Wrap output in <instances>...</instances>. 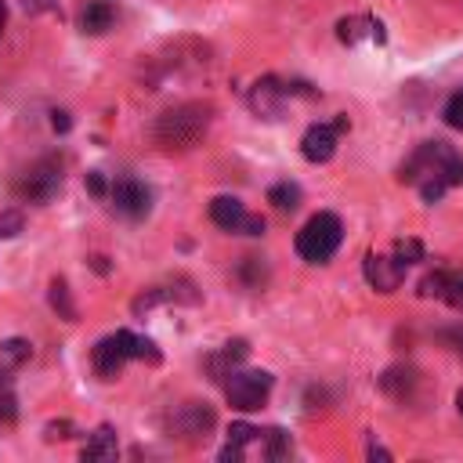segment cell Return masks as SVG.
Segmentation results:
<instances>
[{
  "label": "cell",
  "instance_id": "cell-22",
  "mask_svg": "<svg viewBox=\"0 0 463 463\" xmlns=\"http://www.w3.org/2000/svg\"><path fill=\"white\" fill-rule=\"evenodd\" d=\"M257 434H260V430L250 427V423H232V427H228V441L239 445V449H246L250 441H257Z\"/></svg>",
  "mask_w": 463,
  "mask_h": 463
},
{
  "label": "cell",
  "instance_id": "cell-18",
  "mask_svg": "<svg viewBox=\"0 0 463 463\" xmlns=\"http://www.w3.org/2000/svg\"><path fill=\"white\" fill-rule=\"evenodd\" d=\"M29 354H33V344L22 336H11L0 344V369H18L22 362H29Z\"/></svg>",
  "mask_w": 463,
  "mask_h": 463
},
{
  "label": "cell",
  "instance_id": "cell-2",
  "mask_svg": "<svg viewBox=\"0 0 463 463\" xmlns=\"http://www.w3.org/2000/svg\"><path fill=\"white\" fill-rule=\"evenodd\" d=\"M402 181H427L441 177L445 184H463V156L452 152L445 141H423L405 163H402Z\"/></svg>",
  "mask_w": 463,
  "mask_h": 463
},
{
  "label": "cell",
  "instance_id": "cell-28",
  "mask_svg": "<svg viewBox=\"0 0 463 463\" xmlns=\"http://www.w3.org/2000/svg\"><path fill=\"white\" fill-rule=\"evenodd\" d=\"M69 430H72V423H47V441H54V438H69Z\"/></svg>",
  "mask_w": 463,
  "mask_h": 463
},
{
  "label": "cell",
  "instance_id": "cell-23",
  "mask_svg": "<svg viewBox=\"0 0 463 463\" xmlns=\"http://www.w3.org/2000/svg\"><path fill=\"white\" fill-rule=\"evenodd\" d=\"M268 456L271 459L289 456V434L286 430H268Z\"/></svg>",
  "mask_w": 463,
  "mask_h": 463
},
{
  "label": "cell",
  "instance_id": "cell-17",
  "mask_svg": "<svg viewBox=\"0 0 463 463\" xmlns=\"http://www.w3.org/2000/svg\"><path fill=\"white\" fill-rule=\"evenodd\" d=\"M380 387H383L391 398L405 402V398L412 394V387H416V373H412V369H387V373L380 376Z\"/></svg>",
  "mask_w": 463,
  "mask_h": 463
},
{
  "label": "cell",
  "instance_id": "cell-19",
  "mask_svg": "<svg viewBox=\"0 0 463 463\" xmlns=\"http://www.w3.org/2000/svg\"><path fill=\"white\" fill-rule=\"evenodd\" d=\"M268 203H271L275 210H297V206H300V188H297L293 181H279V184H271Z\"/></svg>",
  "mask_w": 463,
  "mask_h": 463
},
{
  "label": "cell",
  "instance_id": "cell-24",
  "mask_svg": "<svg viewBox=\"0 0 463 463\" xmlns=\"http://www.w3.org/2000/svg\"><path fill=\"white\" fill-rule=\"evenodd\" d=\"M22 224H25V221H22L18 210H4V213H0V239H14V235L22 232Z\"/></svg>",
  "mask_w": 463,
  "mask_h": 463
},
{
  "label": "cell",
  "instance_id": "cell-13",
  "mask_svg": "<svg viewBox=\"0 0 463 463\" xmlns=\"http://www.w3.org/2000/svg\"><path fill=\"white\" fill-rule=\"evenodd\" d=\"M282 101H286V87L279 80H260L250 90V109L264 119H279L282 116Z\"/></svg>",
  "mask_w": 463,
  "mask_h": 463
},
{
  "label": "cell",
  "instance_id": "cell-27",
  "mask_svg": "<svg viewBox=\"0 0 463 463\" xmlns=\"http://www.w3.org/2000/svg\"><path fill=\"white\" fill-rule=\"evenodd\" d=\"M438 336H441L456 354H463V326H449V329H441Z\"/></svg>",
  "mask_w": 463,
  "mask_h": 463
},
{
  "label": "cell",
  "instance_id": "cell-1",
  "mask_svg": "<svg viewBox=\"0 0 463 463\" xmlns=\"http://www.w3.org/2000/svg\"><path fill=\"white\" fill-rule=\"evenodd\" d=\"M210 105H199V101H188V105H177V109H166L156 123H152V137L159 148L166 152H184L192 145H199L210 130Z\"/></svg>",
  "mask_w": 463,
  "mask_h": 463
},
{
  "label": "cell",
  "instance_id": "cell-29",
  "mask_svg": "<svg viewBox=\"0 0 463 463\" xmlns=\"http://www.w3.org/2000/svg\"><path fill=\"white\" fill-rule=\"evenodd\" d=\"M87 188H90L94 195H105V177H101V174H87Z\"/></svg>",
  "mask_w": 463,
  "mask_h": 463
},
{
  "label": "cell",
  "instance_id": "cell-6",
  "mask_svg": "<svg viewBox=\"0 0 463 463\" xmlns=\"http://www.w3.org/2000/svg\"><path fill=\"white\" fill-rule=\"evenodd\" d=\"M58 188H61V163L58 159L33 163L18 181V195L29 203H51L58 195Z\"/></svg>",
  "mask_w": 463,
  "mask_h": 463
},
{
  "label": "cell",
  "instance_id": "cell-32",
  "mask_svg": "<svg viewBox=\"0 0 463 463\" xmlns=\"http://www.w3.org/2000/svg\"><path fill=\"white\" fill-rule=\"evenodd\" d=\"M51 123H54V130H69V116H65V112H54Z\"/></svg>",
  "mask_w": 463,
  "mask_h": 463
},
{
  "label": "cell",
  "instance_id": "cell-33",
  "mask_svg": "<svg viewBox=\"0 0 463 463\" xmlns=\"http://www.w3.org/2000/svg\"><path fill=\"white\" fill-rule=\"evenodd\" d=\"M456 409H459V416H463V387H459V394H456Z\"/></svg>",
  "mask_w": 463,
  "mask_h": 463
},
{
  "label": "cell",
  "instance_id": "cell-3",
  "mask_svg": "<svg viewBox=\"0 0 463 463\" xmlns=\"http://www.w3.org/2000/svg\"><path fill=\"white\" fill-rule=\"evenodd\" d=\"M344 239V224L336 213H315L300 232H297V253L307 264H326Z\"/></svg>",
  "mask_w": 463,
  "mask_h": 463
},
{
  "label": "cell",
  "instance_id": "cell-30",
  "mask_svg": "<svg viewBox=\"0 0 463 463\" xmlns=\"http://www.w3.org/2000/svg\"><path fill=\"white\" fill-rule=\"evenodd\" d=\"M22 7H25V11H58L51 0H22Z\"/></svg>",
  "mask_w": 463,
  "mask_h": 463
},
{
  "label": "cell",
  "instance_id": "cell-26",
  "mask_svg": "<svg viewBox=\"0 0 463 463\" xmlns=\"http://www.w3.org/2000/svg\"><path fill=\"white\" fill-rule=\"evenodd\" d=\"M242 279H246L250 286H260V282H264V264H260L257 257H246V260H242Z\"/></svg>",
  "mask_w": 463,
  "mask_h": 463
},
{
  "label": "cell",
  "instance_id": "cell-21",
  "mask_svg": "<svg viewBox=\"0 0 463 463\" xmlns=\"http://www.w3.org/2000/svg\"><path fill=\"white\" fill-rule=\"evenodd\" d=\"M394 260H398L402 268H409V264L423 260V246H420L416 239H398V242H394Z\"/></svg>",
  "mask_w": 463,
  "mask_h": 463
},
{
  "label": "cell",
  "instance_id": "cell-20",
  "mask_svg": "<svg viewBox=\"0 0 463 463\" xmlns=\"http://www.w3.org/2000/svg\"><path fill=\"white\" fill-rule=\"evenodd\" d=\"M51 307L61 315V318H76V307H72V300H69V286H65V279H54L51 282Z\"/></svg>",
  "mask_w": 463,
  "mask_h": 463
},
{
  "label": "cell",
  "instance_id": "cell-9",
  "mask_svg": "<svg viewBox=\"0 0 463 463\" xmlns=\"http://www.w3.org/2000/svg\"><path fill=\"white\" fill-rule=\"evenodd\" d=\"M112 203H116V210L127 213V217H145L148 206H152V192H148V184H141V181H134V177H119V181L112 184Z\"/></svg>",
  "mask_w": 463,
  "mask_h": 463
},
{
  "label": "cell",
  "instance_id": "cell-5",
  "mask_svg": "<svg viewBox=\"0 0 463 463\" xmlns=\"http://www.w3.org/2000/svg\"><path fill=\"white\" fill-rule=\"evenodd\" d=\"M127 358H137V336L127 333V329H119V333L98 340V347H94V354H90L94 373H98L101 380H112V376L127 365Z\"/></svg>",
  "mask_w": 463,
  "mask_h": 463
},
{
  "label": "cell",
  "instance_id": "cell-4",
  "mask_svg": "<svg viewBox=\"0 0 463 463\" xmlns=\"http://www.w3.org/2000/svg\"><path fill=\"white\" fill-rule=\"evenodd\" d=\"M271 373L264 369H235L228 373V383H224V394L232 402V409H242V412H253L268 402L271 394Z\"/></svg>",
  "mask_w": 463,
  "mask_h": 463
},
{
  "label": "cell",
  "instance_id": "cell-31",
  "mask_svg": "<svg viewBox=\"0 0 463 463\" xmlns=\"http://www.w3.org/2000/svg\"><path fill=\"white\" fill-rule=\"evenodd\" d=\"M369 459H383V463H387V459H391V452H387V449H380V445H369Z\"/></svg>",
  "mask_w": 463,
  "mask_h": 463
},
{
  "label": "cell",
  "instance_id": "cell-7",
  "mask_svg": "<svg viewBox=\"0 0 463 463\" xmlns=\"http://www.w3.org/2000/svg\"><path fill=\"white\" fill-rule=\"evenodd\" d=\"M210 217H213V224L224 228V232H242V235H260V232H264V221L253 217V213H246L242 203L232 199V195H217V199L210 203Z\"/></svg>",
  "mask_w": 463,
  "mask_h": 463
},
{
  "label": "cell",
  "instance_id": "cell-12",
  "mask_svg": "<svg viewBox=\"0 0 463 463\" xmlns=\"http://www.w3.org/2000/svg\"><path fill=\"white\" fill-rule=\"evenodd\" d=\"M420 293L423 297H438V300H445V304L463 311V275H456V271H430L420 282Z\"/></svg>",
  "mask_w": 463,
  "mask_h": 463
},
{
  "label": "cell",
  "instance_id": "cell-14",
  "mask_svg": "<svg viewBox=\"0 0 463 463\" xmlns=\"http://www.w3.org/2000/svg\"><path fill=\"white\" fill-rule=\"evenodd\" d=\"M112 22H116V7H112L109 0H90V4L83 7V18H80L83 33H90V36L109 33V29H112Z\"/></svg>",
  "mask_w": 463,
  "mask_h": 463
},
{
  "label": "cell",
  "instance_id": "cell-16",
  "mask_svg": "<svg viewBox=\"0 0 463 463\" xmlns=\"http://www.w3.org/2000/svg\"><path fill=\"white\" fill-rule=\"evenodd\" d=\"M116 456V430L112 427H98L90 434V441L83 445V459L98 463V459H112Z\"/></svg>",
  "mask_w": 463,
  "mask_h": 463
},
{
  "label": "cell",
  "instance_id": "cell-34",
  "mask_svg": "<svg viewBox=\"0 0 463 463\" xmlns=\"http://www.w3.org/2000/svg\"><path fill=\"white\" fill-rule=\"evenodd\" d=\"M4 22H7V7L0 4V33H4Z\"/></svg>",
  "mask_w": 463,
  "mask_h": 463
},
{
  "label": "cell",
  "instance_id": "cell-11",
  "mask_svg": "<svg viewBox=\"0 0 463 463\" xmlns=\"http://www.w3.org/2000/svg\"><path fill=\"white\" fill-rule=\"evenodd\" d=\"M402 275H405V268H402L394 257H383V253H369V257H365V282H369L373 289L391 293V289H398Z\"/></svg>",
  "mask_w": 463,
  "mask_h": 463
},
{
  "label": "cell",
  "instance_id": "cell-25",
  "mask_svg": "<svg viewBox=\"0 0 463 463\" xmlns=\"http://www.w3.org/2000/svg\"><path fill=\"white\" fill-rule=\"evenodd\" d=\"M445 123L456 127V130H463V90L449 98V105H445Z\"/></svg>",
  "mask_w": 463,
  "mask_h": 463
},
{
  "label": "cell",
  "instance_id": "cell-8",
  "mask_svg": "<svg viewBox=\"0 0 463 463\" xmlns=\"http://www.w3.org/2000/svg\"><path fill=\"white\" fill-rule=\"evenodd\" d=\"M340 130H347V119H344V116L333 119V123H315V127H307V134L300 137L304 159H307V163H326V159H333Z\"/></svg>",
  "mask_w": 463,
  "mask_h": 463
},
{
  "label": "cell",
  "instance_id": "cell-10",
  "mask_svg": "<svg viewBox=\"0 0 463 463\" xmlns=\"http://www.w3.org/2000/svg\"><path fill=\"white\" fill-rule=\"evenodd\" d=\"M170 427H174L181 438L199 441V438H206L210 427H213V409H206V405H199V402H188V405H181V409L170 416Z\"/></svg>",
  "mask_w": 463,
  "mask_h": 463
},
{
  "label": "cell",
  "instance_id": "cell-15",
  "mask_svg": "<svg viewBox=\"0 0 463 463\" xmlns=\"http://www.w3.org/2000/svg\"><path fill=\"white\" fill-rule=\"evenodd\" d=\"M336 36H340L344 43H358L362 36L383 40V25H380V22H373V18H344V22L336 25Z\"/></svg>",
  "mask_w": 463,
  "mask_h": 463
}]
</instances>
